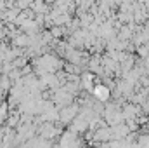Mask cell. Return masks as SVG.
<instances>
[{
  "label": "cell",
  "instance_id": "1",
  "mask_svg": "<svg viewBox=\"0 0 149 148\" xmlns=\"http://www.w3.org/2000/svg\"><path fill=\"white\" fill-rule=\"evenodd\" d=\"M94 91H95V96H97L99 99H106V98L109 96V89L104 87V85H97Z\"/></svg>",
  "mask_w": 149,
  "mask_h": 148
}]
</instances>
